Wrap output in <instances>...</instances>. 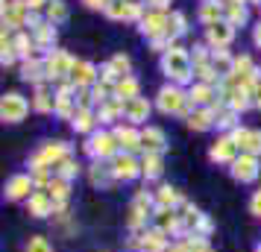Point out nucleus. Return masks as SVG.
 Listing matches in <instances>:
<instances>
[{
  "mask_svg": "<svg viewBox=\"0 0 261 252\" xmlns=\"http://www.w3.org/2000/svg\"><path fill=\"white\" fill-rule=\"evenodd\" d=\"M167 21H170V15H167V12L150 9V12L138 21V30H141V36H147L150 41H155V38L167 36Z\"/></svg>",
  "mask_w": 261,
  "mask_h": 252,
  "instance_id": "4468645a",
  "label": "nucleus"
},
{
  "mask_svg": "<svg viewBox=\"0 0 261 252\" xmlns=\"http://www.w3.org/2000/svg\"><path fill=\"white\" fill-rule=\"evenodd\" d=\"M188 97H191V103L197 108H212L217 100H220V91L214 88V85H205V82H194L188 88Z\"/></svg>",
  "mask_w": 261,
  "mask_h": 252,
  "instance_id": "6ab92c4d",
  "label": "nucleus"
},
{
  "mask_svg": "<svg viewBox=\"0 0 261 252\" xmlns=\"http://www.w3.org/2000/svg\"><path fill=\"white\" fill-rule=\"evenodd\" d=\"M200 21L205 26L226 21V3H223V0H205V3L200 6Z\"/></svg>",
  "mask_w": 261,
  "mask_h": 252,
  "instance_id": "c85d7f7f",
  "label": "nucleus"
},
{
  "mask_svg": "<svg viewBox=\"0 0 261 252\" xmlns=\"http://www.w3.org/2000/svg\"><path fill=\"white\" fill-rule=\"evenodd\" d=\"M24 252H53V243H50L44 235H30Z\"/></svg>",
  "mask_w": 261,
  "mask_h": 252,
  "instance_id": "37998d69",
  "label": "nucleus"
},
{
  "mask_svg": "<svg viewBox=\"0 0 261 252\" xmlns=\"http://www.w3.org/2000/svg\"><path fill=\"white\" fill-rule=\"evenodd\" d=\"M249 214L252 217H261V188L252 197H249Z\"/></svg>",
  "mask_w": 261,
  "mask_h": 252,
  "instance_id": "09e8293b",
  "label": "nucleus"
},
{
  "mask_svg": "<svg viewBox=\"0 0 261 252\" xmlns=\"http://www.w3.org/2000/svg\"><path fill=\"white\" fill-rule=\"evenodd\" d=\"M226 3V21L232 26H244L247 24V18H249V12H247V6L244 3H229V0H223Z\"/></svg>",
  "mask_w": 261,
  "mask_h": 252,
  "instance_id": "4c0bfd02",
  "label": "nucleus"
},
{
  "mask_svg": "<svg viewBox=\"0 0 261 252\" xmlns=\"http://www.w3.org/2000/svg\"><path fill=\"white\" fill-rule=\"evenodd\" d=\"M247 3H261V0H247Z\"/></svg>",
  "mask_w": 261,
  "mask_h": 252,
  "instance_id": "6e6d98bb",
  "label": "nucleus"
},
{
  "mask_svg": "<svg viewBox=\"0 0 261 252\" xmlns=\"http://www.w3.org/2000/svg\"><path fill=\"white\" fill-rule=\"evenodd\" d=\"M109 167H112L115 182H132V179L141 176V161L132 156V153H118V156L109 161Z\"/></svg>",
  "mask_w": 261,
  "mask_h": 252,
  "instance_id": "9b49d317",
  "label": "nucleus"
},
{
  "mask_svg": "<svg viewBox=\"0 0 261 252\" xmlns=\"http://www.w3.org/2000/svg\"><path fill=\"white\" fill-rule=\"evenodd\" d=\"M167 252H188V246H185L182 240H176V243H170V246H167Z\"/></svg>",
  "mask_w": 261,
  "mask_h": 252,
  "instance_id": "5fc2aeb1",
  "label": "nucleus"
},
{
  "mask_svg": "<svg viewBox=\"0 0 261 252\" xmlns=\"http://www.w3.org/2000/svg\"><path fill=\"white\" fill-rule=\"evenodd\" d=\"M21 79H24V82H33V85L44 82V79H47V76H44V59L33 56V59L21 62Z\"/></svg>",
  "mask_w": 261,
  "mask_h": 252,
  "instance_id": "cd10ccee",
  "label": "nucleus"
},
{
  "mask_svg": "<svg viewBox=\"0 0 261 252\" xmlns=\"http://www.w3.org/2000/svg\"><path fill=\"white\" fill-rule=\"evenodd\" d=\"M229 173L232 179L241 182V185H249L261 176V158L258 156H249V153H241V156L229 164Z\"/></svg>",
  "mask_w": 261,
  "mask_h": 252,
  "instance_id": "1a4fd4ad",
  "label": "nucleus"
},
{
  "mask_svg": "<svg viewBox=\"0 0 261 252\" xmlns=\"http://www.w3.org/2000/svg\"><path fill=\"white\" fill-rule=\"evenodd\" d=\"M27 18H30V6L27 0H3V30H18V26H27Z\"/></svg>",
  "mask_w": 261,
  "mask_h": 252,
  "instance_id": "2eb2a0df",
  "label": "nucleus"
},
{
  "mask_svg": "<svg viewBox=\"0 0 261 252\" xmlns=\"http://www.w3.org/2000/svg\"><path fill=\"white\" fill-rule=\"evenodd\" d=\"M141 147H144V153H162V156H165V150H167L165 129H159V126H144L141 129Z\"/></svg>",
  "mask_w": 261,
  "mask_h": 252,
  "instance_id": "4be33fe9",
  "label": "nucleus"
},
{
  "mask_svg": "<svg viewBox=\"0 0 261 252\" xmlns=\"http://www.w3.org/2000/svg\"><path fill=\"white\" fill-rule=\"evenodd\" d=\"M80 173H83V164H80V161H76L73 156H71V158H65L59 167H56V176H62V179H68V182H73L76 176H80Z\"/></svg>",
  "mask_w": 261,
  "mask_h": 252,
  "instance_id": "ea45409f",
  "label": "nucleus"
},
{
  "mask_svg": "<svg viewBox=\"0 0 261 252\" xmlns=\"http://www.w3.org/2000/svg\"><path fill=\"white\" fill-rule=\"evenodd\" d=\"M185 123H188V129H194V132H208L214 126V111L212 108H194L188 118H185Z\"/></svg>",
  "mask_w": 261,
  "mask_h": 252,
  "instance_id": "2f4dec72",
  "label": "nucleus"
},
{
  "mask_svg": "<svg viewBox=\"0 0 261 252\" xmlns=\"http://www.w3.org/2000/svg\"><path fill=\"white\" fill-rule=\"evenodd\" d=\"M155 214V193L153 191H135L126 211V229L129 232H141L147 229V220H153Z\"/></svg>",
  "mask_w": 261,
  "mask_h": 252,
  "instance_id": "7ed1b4c3",
  "label": "nucleus"
},
{
  "mask_svg": "<svg viewBox=\"0 0 261 252\" xmlns=\"http://www.w3.org/2000/svg\"><path fill=\"white\" fill-rule=\"evenodd\" d=\"M238 156H241V150L232 141V135H217V141L208 147V161H214V164H232Z\"/></svg>",
  "mask_w": 261,
  "mask_h": 252,
  "instance_id": "ddd939ff",
  "label": "nucleus"
},
{
  "mask_svg": "<svg viewBox=\"0 0 261 252\" xmlns=\"http://www.w3.org/2000/svg\"><path fill=\"white\" fill-rule=\"evenodd\" d=\"M33 41H36V50L50 53V50H53V44H56V24L44 21L41 26H36V30H33Z\"/></svg>",
  "mask_w": 261,
  "mask_h": 252,
  "instance_id": "7c9ffc66",
  "label": "nucleus"
},
{
  "mask_svg": "<svg viewBox=\"0 0 261 252\" xmlns=\"http://www.w3.org/2000/svg\"><path fill=\"white\" fill-rule=\"evenodd\" d=\"M12 47H15V53H18L21 59H33L36 41H33V36H27V33H15L12 36Z\"/></svg>",
  "mask_w": 261,
  "mask_h": 252,
  "instance_id": "e433bc0d",
  "label": "nucleus"
},
{
  "mask_svg": "<svg viewBox=\"0 0 261 252\" xmlns=\"http://www.w3.org/2000/svg\"><path fill=\"white\" fill-rule=\"evenodd\" d=\"M188 33V18L182 12H170V21H167V36L176 41L179 36H185Z\"/></svg>",
  "mask_w": 261,
  "mask_h": 252,
  "instance_id": "58836bf2",
  "label": "nucleus"
},
{
  "mask_svg": "<svg viewBox=\"0 0 261 252\" xmlns=\"http://www.w3.org/2000/svg\"><path fill=\"white\" fill-rule=\"evenodd\" d=\"M244 153H249V156H258V158H261V129H252V132H249Z\"/></svg>",
  "mask_w": 261,
  "mask_h": 252,
  "instance_id": "49530a36",
  "label": "nucleus"
},
{
  "mask_svg": "<svg viewBox=\"0 0 261 252\" xmlns=\"http://www.w3.org/2000/svg\"><path fill=\"white\" fill-rule=\"evenodd\" d=\"M44 3H50V0H27V6H30V12H36V9H41Z\"/></svg>",
  "mask_w": 261,
  "mask_h": 252,
  "instance_id": "864d4df0",
  "label": "nucleus"
},
{
  "mask_svg": "<svg viewBox=\"0 0 261 252\" xmlns=\"http://www.w3.org/2000/svg\"><path fill=\"white\" fill-rule=\"evenodd\" d=\"M73 65H76V59H73L71 53H65V50H50V53H44V76L56 85H62L65 79H71Z\"/></svg>",
  "mask_w": 261,
  "mask_h": 252,
  "instance_id": "423d86ee",
  "label": "nucleus"
},
{
  "mask_svg": "<svg viewBox=\"0 0 261 252\" xmlns=\"http://www.w3.org/2000/svg\"><path fill=\"white\" fill-rule=\"evenodd\" d=\"M120 118H123V100H118V97H112V100L97 106V120L100 123H115Z\"/></svg>",
  "mask_w": 261,
  "mask_h": 252,
  "instance_id": "473e14b6",
  "label": "nucleus"
},
{
  "mask_svg": "<svg viewBox=\"0 0 261 252\" xmlns=\"http://www.w3.org/2000/svg\"><path fill=\"white\" fill-rule=\"evenodd\" d=\"M155 208H182V203H185V200H182V193L176 191V188H173V185H159V188H155Z\"/></svg>",
  "mask_w": 261,
  "mask_h": 252,
  "instance_id": "a878e982",
  "label": "nucleus"
},
{
  "mask_svg": "<svg viewBox=\"0 0 261 252\" xmlns=\"http://www.w3.org/2000/svg\"><path fill=\"white\" fill-rule=\"evenodd\" d=\"M33 108H36L38 115H56V94H53V91H50L44 82L36 85V94H33Z\"/></svg>",
  "mask_w": 261,
  "mask_h": 252,
  "instance_id": "393cba45",
  "label": "nucleus"
},
{
  "mask_svg": "<svg viewBox=\"0 0 261 252\" xmlns=\"http://www.w3.org/2000/svg\"><path fill=\"white\" fill-rule=\"evenodd\" d=\"M115 97L118 100H132V97H141V85H138V79L135 76H120L118 82H115Z\"/></svg>",
  "mask_w": 261,
  "mask_h": 252,
  "instance_id": "72a5a7b5",
  "label": "nucleus"
},
{
  "mask_svg": "<svg viewBox=\"0 0 261 252\" xmlns=\"http://www.w3.org/2000/svg\"><path fill=\"white\" fill-rule=\"evenodd\" d=\"M155 106H159V111H165V115H185V118L197 108L194 103H191L188 91H182V88L173 85V82L159 88V94H155Z\"/></svg>",
  "mask_w": 261,
  "mask_h": 252,
  "instance_id": "f03ea898",
  "label": "nucleus"
},
{
  "mask_svg": "<svg viewBox=\"0 0 261 252\" xmlns=\"http://www.w3.org/2000/svg\"><path fill=\"white\" fill-rule=\"evenodd\" d=\"M112 68H115V73L118 76H129V68H132V62L126 53H118V56H112V62H109Z\"/></svg>",
  "mask_w": 261,
  "mask_h": 252,
  "instance_id": "a18cd8bd",
  "label": "nucleus"
},
{
  "mask_svg": "<svg viewBox=\"0 0 261 252\" xmlns=\"http://www.w3.org/2000/svg\"><path fill=\"white\" fill-rule=\"evenodd\" d=\"M179 240L188 246V252H214L212 243H208V238H202V235H182Z\"/></svg>",
  "mask_w": 261,
  "mask_h": 252,
  "instance_id": "a19ab883",
  "label": "nucleus"
},
{
  "mask_svg": "<svg viewBox=\"0 0 261 252\" xmlns=\"http://www.w3.org/2000/svg\"><path fill=\"white\" fill-rule=\"evenodd\" d=\"M30 108H33V100L21 97L18 91H9L0 100V118H3V123H21L30 115Z\"/></svg>",
  "mask_w": 261,
  "mask_h": 252,
  "instance_id": "6e6552de",
  "label": "nucleus"
},
{
  "mask_svg": "<svg viewBox=\"0 0 261 252\" xmlns=\"http://www.w3.org/2000/svg\"><path fill=\"white\" fill-rule=\"evenodd\" d=\"M232 38H235V26L229 24V21L205 26V44H208L212 50H226L229 44H232Z\"/></svg>",
  "mask_w": 261,
  "mask_h": 252,
  "instance_id": "f3484780",
  "label": "nucleus"
},
{
  "mask_svg": "<svg viewBox=\"0 0 261 252\" xmlns=\"http://www.w3.org/2000/svg\"><path fill=\"white\" fill-rule=\"evenodd\" d=\"M212 65H214V71H217V73L226 79V76L232 73L235 56H229V50H212Z\"/></svg>",
  "mask_w": 261,
  "mask_h": 252,
  "instance_id": "c9c22d12",
  "label": "nucleus"
},
{
  "mask_svg": "<svg viewBox=\"0 0 261 252\" xmlns=\"http://www.w3.org/2000/svg\"><path fill=\"white\" fill-rule=\"evenodd\" d=\"M47 193L53 197V203H68L71 200V182L62 179V176H53V182L47 185Z\"/></svg>",
  "mask_w": 261,
  "mask_h": 252,
  "instance_id": "f704fd0d",
  "label": "nucleus"
},
{
  "mask_svg": "<svg viewBox=\"0 0 261 252\" xmlns=\"http://www.w3.org/2000/svg\"><path fill=\"white\" fill-rule=\"evenodd\" d=\"M36 191H38V188H36V182H33L30 173H15V176H9V182H6L3 197H6L9 203H21V200L27 203Z\"/></svg>",
  "mask_w": 261,
  "mask_h": 252,
  "instance_id": "9d476101",
  "label": "nucleus"
},
{
  "mask_svg": "<svg viewBox=\"0 0 261 252\" xmlns=\"http://www.w3.org/2000/svg\"><path fill=\"white\" fill-rule=\"evenodd\" d=\"M212 232H214V223H212V217H205V214H202L200 226H197V232H194V235H202V238H212Z\"/></svg>",
  "mask_w": 261,
  "mask_h": 252,
  "instance_id": "de8ad7c7",
  "label": "nucleus"
},
{
  "mask_svg": "<svg viewBox=\"0 0 261 252\" xmlns=\"http://www.w3.org/2000/svg\"><path fill=\"white\" fill-rule=\"evenodd\" d=\"M53 208H56V203H53V197H50L47 191H36L30 200H27V214L36 217V220L50 217L53 214Z\"/></svg>",
  "mask_w": 261,
  "mask_h": 252,
  "instance_id": "aec40b11",
  "label": "nucleus"
},
{
  "mask_svg": "<svg viewBox=\"0 0 261 252\" xmlns=\"http://www.w3.org/2000/svg\"><path fill=\"white\" fill-rule=\"evenodd\" d=\"M144 3H147L150 9H159V12H165V9H167V3H170V0H144Z\"/></svg>",
  "mask_w": 261,
  "mask_h": 252,
  "instance_id": "8fccbe9b",
  "label": "nucleus"
},
{
  "mask_svg": "<svg viewBox=\"0 0 261 252\" xmlns=\"http://www.w3.org/2000/svg\"><path fill=\"white\" fill-rule=\"evenodd\" d=\"M129 246L138 252H167L170 246V240H167L165 232H159V229H141V232H129Z\"/></svg>",
  "mask_w": 261,
  "mask_h": 252,
  "instance_id": "0eeeda50",
  "label": "nucleus"
},
{
  "mask_svg": "<svg viewBox=\"0 0 261 252\" xmlns=\"http://www.w3.org/2000/svg\"><path fill=\"white\" fill-rule=\"evenodd\" d=\"M88 182L100 188V191H106L115 185V176H112V167H109V161H91L88 164Z\"/></svg>",
  "mask_w": 261,
  "mask_h": 252,
  "instance_id": "5701e85b",
  "label": "nucleus"
},
{
  "mask_svg": "<svg viewBox=\"0 0 261 252\" xmlns=\"http://www.w3.org/2000/svg\"><path fill=\"white\" fill-rule=\"evenodd\" d=\"M252 106H255V108L261 111V82L255 85V91H252Z\"/></svg>",
  "mask_w": 261,
  "mask_h": 252,
  "instance_id": "3c124183",
  "label": "nucleus"
},
{
  "mask_svg": "<svg viewBox=\"0 0 261 252\" xmlns=\"http://www.w3.org/2000/svg\"><path fill=\"white\" fill-rule=\"evenodd\" d=\"M252 44H255V47L261 50V21H258V26L252 30Z\"/></svg>",
  "mask_w": 261,
  "mask_h": 252,
  "instance_id": "603ef678",
  "label": "nucleus"
},
{
  "mask_svg": "<svg viewBox=\"0 0 261 252\" xmlns=\"http://www.w3.org/2000/svg\"><path fill=\"white\" fill-rule=\"evenodd\" d=\"M115 138H118V144H120V153H138L141 150L144 153V147H141V129L138 126H132V123H118L115 129Z\"/></svg>",
  "mask_w": 261,
  "mask_h": 252,
  "instance_id": "dca6fc26",
  "label": "nucleus"
},
{
  "mask_svg": "<svg viewBox=\"0 0 261 252\" xmlns=\"http://www.w3.org/2000/svg\"><path fill=\"white\" fill-rule=\"evenodd\" d=\"M153 229L159 232H165L167 238H182L185 235V229H182V214H179L176 208H155L153 214Z\"/></svg>",
  "mask_w": 261,
  "mask_h": 252,
  "instance_id": "f8f14e48",
  "label": "nucleus"
},
{
  "mask_svg": "<svg viewBox=\"0 0 261 252\" xmlns=\"http://www.w3.org/2000/svg\"><path fill=\"white\" fill-rule=\"evenodd\" d=\"M191 62H194V68H200V65H208L212 62V53L205 44H194L191 47Z\"/></svg>",
  "mask_w": 261,
  "mask_h": 252,
  "instance_id": "c03bdc74",
  "label": "nucleus"
},
{
  "mask_svg": "<svg viewBox=\"0 0 261 252\" xmlns=\"http://www.w3.org/2000/svg\"><path fill=\"white\" fill-rule=\"evenodd\" d=\"M162 173H165V158L162 153H144L141 156V176L147 182H155L162 179Z\"/></svg>",
  "mask_w": 261,
  "mask_h": 252,
  "instance_id": "b1692460",
  "label": "nucleus"
},
{
  "mask_svg": "<svg viewBox=\"0 0 261 252\" xmlns=\"http://www.w3.org/2000/svg\"><path fill=\"white\" fill-rule=\"evenodd\" d=\"M150 111H153V106H150L147 97H132V100L123 103V118H126V123H132V126L147 123V120H150Z\"/></svg>",
  "mask_w": 261,
  "mask_h": 252,
  "instance_id": "a211bd4d",
  "label": "nucleus"
},
{
  "mask_svg": "<svg viewBox=\"0 0 261 252\" xmlns=\"http://www.w3.org/2000/svg\"><path fill=\"white\" fill-rule=\"evenodd\" d=\"M162 73H165L167 79L173 85H188L191 79H194V62H191V53L185 47H173L167 50V53H162Z\"/></svg>",
  "mask_w": 261,
  "mask_h": 252,
  "instance_id": "f257e3e1",
  "label": "nucleus"
},
{
  "mask_svg": "<svg viewBox=\"0 0 261 252\" xmlns=\"http://www.w3.org/2000/svg\"><path fill=\"white\" fill-rule=\"evenodd\" d=\"M97 123H100L97 120V108H76V115L71 120L73 132H80V135H91Z\"/></svg>",
  "mask_w": 261,
  "mask_h": 252,
  "instance_id": "bb28decb",
  "label": "nucleus"
},
{
  "mask_svg": "<svg viewBox=\"0 0 261 252\" xmlns=\"http://www.w3.org/2000/svg\"><path fill=\"white\" fill-rule=\"evenodd\" d=\"M212 111H214V126H217V129H229V132H232L238 126V111H232L223 100H217L212 106Z\"/></svg>",
  "mask_w": 261,
  "mask_h": 252,
  "instance_id": "c756f323",
  "label": "nucleus"
},
{
  "mask_svg": "<svg viewBox=\"0 0 261 252\" xmlns=\"http://www.w3.org/2000/svg\"><path fill=\"white\" fill-rule=\"evenodd\" d=\"M97 79H100V71H97L94 65L85 59H76V65H73V71H71V82L76 88H91Z\"/></svg>",
  "mask_w": 261,
  "mask_h": 252,
  "instance_id": "412c9836",
  "label": "nucleus"
},
{
  "mask_svg": "<svg viewBox=\"0 0 261 252\" xmlns=\"http://www.w3.org/2000/svg\"><path fill=\"white\" fill-rule=\"evenodd\" d=\"M85 153L94 158V161H112V158L120 153V144H118V138H115V132L100 129V132L88 135V141H85Z\"/></svg>",
  "mask_w": 261,
  "mask_h": 252,
  "instance_id": "39448f33",
  "label": "nucleus"
},
{
  "mask_svg": "<svg viewBox=\"0 0 261 252\" xmlns=\"http://www.w3.org/2000/svg\"><path fill=\"white\" fill-rule=\"evenodd\" d=\"M68 18V6H65V0H50L47 3V21L50 24H62Z\"/></svg>",
  "mask_w": 261,
  "mask_h": 252,
  "instance_id": "79ce46f5",
  "label": "nucleus"
},
{
  "mask_svg": "<svg viewBox=\"0 0 261 252\" xmlns=\"http://www.w3.org/2000/svg\"><path fill=\"white\" fill-rule=\"evenodd\" d=\"M73 150L68 141H44V144L38 147V153L33 158H30V170L36 167H50L53 173H56V167H59L65 158H71Z\"/></svg>",
  "mask_w": 261,
  "mask_h": 252,
  "instance_id": "20e7f679",
  "label": "nucleus"
},
{
  "mask_svg": "<svg viewBox=\"0 0 261 252\" xmlns=\"http://www.w3.org/2000/svg\"><path fill=\"white\" fill-rule=\"evenodd\" d=\"M255 252H261V243H258V246H255Z\"/></svg>",
  "mask_w": 261,
  "mask_h": 252,
  "instance_id": "4d7b16f0",
  "label": "nucleus"
}]
</instances>
